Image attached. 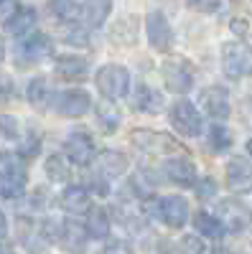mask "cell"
Listing matches in <instances>:
<instances>
[{"mask_svg": "<svg viewBox=\"0 0 252 254\" xmlns=\"http://www.w3.org/2000/svg\"><path fill=\"white\" fill-rule=\"evenodd\" d=\"M94 81H97L99 94L107 102L122 99L125 94L130 92V71L125 66H120V64H107V66H102L97 71Z\"/></svg>", "mask_w": 252, "mask_h": 254, "instance_id": "cell-1", "label": "cell"}, {"mask_svg": "<svg viewBox=\"0 0 252 254\" xmlns=\"http://www.w3.org/2000/svg\"><path fill=\"white\" fill-rule=\"evenodd\" d=\"M130 142L143 153H151V155H173L183 147L166 132L158 130H148V127H138V130L130 132Z\"/></svg>", "mask_w": 252, "mask_h": 254, "instance_id": "cell-2", "label": "cell"}, {"mask_svg": "<svg viewBox=\"0 0 252 254\" xmlns=\"http://www.w3.org/2000/svg\"><path fill=\"white\" fill-rule=\"evenodd\" d=\"M151 214L171 229H181L188 221V203L183 196H161L148 203Z\"/></svg>", "mask_w": 252, "mask_h": 254, "instance_id": "cell-3", "label": "cell"}, {"mask_svg": "<svg viewBox=\"0 0 252 254\" xmlns=\"http://www.w3.org/2000/svg\"><path fill=\"white\" fill-rule=\"evenodd\" d=\"M163 81H166V89L173 92V94H186L188 89L194 87V66L191 61H186L183 56H171L163 61Z\"/></svg>", "mask_w": 252, "mask_h": 254, "instance_id": "cell-4", "label": "cell"}, {"mask_svg": "<svg viewBox=\"0 0 252 254\" xmlns=\"http://www.w3.org/2000/svg\"><path fill=\"white\" fill-rule=\"evenodd\" d=\"M222 69L229 79H245L252 76V49L235 41V44L222 46Z\"/></svg>", "mask_w": 252, "mask_h": 254, "instance_id": "cell-5", "label": "cell"}, {"mask_svg": "<svg viewBox=\"0 0 252 254\" xmlns=\"http://www.w3.org/2000/svg\"><path fill=\"white\" fill-rule=\"evenodd\" d=\"M54 54V46H51V38L44 36V33H28L18 41V46H15V64L20 66H31V64H38V61H44Z\"/></svg>", "mask_w": 252, "mask_h": 254, "instance_id": "cell-6", "label": "cell"}, {"mask_svg": "<svg viewBox=\"0 0 252 254\" xmlns=\"http://www.w3.org/2000/svg\"><path fill=\"white\" fill-rule=\"evenodd\" d=\"M224 231H232V234H242V231L252 224V211L240 201V198H222L217 203V214H214Z\"/></svg>", "mask_w": 252, "mask_h": 254, "instance_id": "cell-7", "label": "cell"}, {"mask_svg": "<svg viewBox=\"0 0 252 254\" xmlns=\"http://www.w3.org/2000/svg\"><path fill=\"white\" fill-rule=\"evenodd\" d=\"M171 125H173V130L186 135V137H199L201 130H204V120H201V112L194 107L188 99H178L173 102V107H171Z\"/></svg>", "mask_w": 252, "mask_h": 254, "instance_id": "cell-8", "label": "cell"}, {"mask_svg": "<svg viewBox=\"0 0 252 254\" xmlns=\"http://www.w3.org/2000/svg\"><path fill=\"white\" fill-rule=\"evenodd\" d=\"M26 186H28V176L18 160H5L0 165V198L15 201L26 196Z\"/></svg>", "mask_w": 252, "mask_h": 254, "instance_id": "cell-9", "label": "cell"}, {"mask_svg": "<svg viewBox=\"0 0 252 254\" xmlns=\"http://www.w3.org/2000/svg\"><path fill=\"white\" fill-rule=\"evenodd\" d=\"M145 36H148L151 49H156L161 54H168L173 49V28L161 10H153L145 15Z\"/></svg>", "mask_w": 252, "mask_h": 254, "instance_id": "cell-10", "label": "cell"}, {"mask_svg": "<svg viewBox=\"0 0 252 254\" xmlns=\"http://www.w3.org/2000/svg\"><path fill=\"white\" fill-rule=\"evenodd\" d=\"M64 155H67L74 165H79V168H87L89 163H94V158H97V145H94L92 135H87L84 130L69 132L67 140H64Z\"/></svg>", "mask_w": 252, "mask_h": 254, "instance_id": "cell-11", "label": "cell"}, {"mask_svg": "<svg viewBox=\"0 0 252 254\" xmlns=\"http://www.w3.org/2000/svg\"><path fill=\"white\" fill-rule=\"evenodd\" d=\"M227 188L237 196L250 193L252 190V160L235 155L227 163Z\"/></svg>", "mask_w": 252, "mask_h": 254, "instance_id": "cell-12", "label": "cell"}, {"mask_svg": "<svg viewBox=\"0 0 252 254\" xmlns=\"http://www.w3.org/2000/svg\"><path fill=\"white\" fill-rule=\"evenodd\" d=\"M54 107L59 115L64 117H84L92 110V97L84 92V89H69V92H61L59 97H54Z\"/></svg>", "mask_w": 252, "mask_h": 254, "instance_id": "cell-13", "label": "cell"}, {"mask_svg": "<svg viewBox=\"0 0 252 254\" xmlns=\"http://www.w3.org/2000/svg\"><path fill=\"white\" fill-rule=\"evenodd\" d=\"M163 176L176 186L191 188V186H196V165L186 155H173L163 163Z\"/></svg>", "mask_w": 252, "mask_h": 254, "instance_id": "cell-14", "label": "cell"}, {"mask_svg": "<svg viewBox=\"0 0 252 254\" xmlns=\"http://www.w3.org/2000/svg\"><path fill=\"white\" fill-rule=\"evenodd\" d=\"M201 110L212 117V120H227L232 112V102H229V92L224 87H209L199 97Z\"/></svg>", "mask_w": 252, "mask_h": 254, "instance_id": "cell-15", "label": "cell"}, {"mask_svg": "<svg viewBox=\"0 0 252 254\" xmlns=\"http://www.w3.org/2000/svg\"><path fill=\"white\" fill-rule=\"evenodd\" d=\"M112 3L115 0H84V3L79 5V26L87 28V31H94L99 26H104V20H107V15L112 13Z\"/></svg>", "mask_w": 252, "mask_h": 254, "instance_id": "cell-16", "label": "cell"}, {"mask_svg": "<svg viewBox=\"0 0 252 254\" xmlns=\"http://www.w3.org/2000/svg\"><path fill=\"white\" fill-rule=\"evenodd\" d=\"M54 66H56V74L61 79H69V81H82V79H87V74H89V61L84 56H74V54L59 56L54 61Z\"/></svg>", "mask_w": 252, "mask_h": 254, "instance_id": "cell-17", "label": "cell"}, {"mask_svg": "<svg viewBox=\"0 0 252 254\" xmlns=\"http://www.w3.org/2000/svg\"><path fill=\"white\" fill-rule=\"evenodd\" d=\"M163 94L158 89H153L151 84H138L135 92H133V107L138 112H145V115H158L163 110Z\"/></svg>", "mask_w": 252, "mask_h": 254, "instance_id": "cell-18", "label": "cell"}, {"mask_svg": "<svg viewBox=\"0 0 252 254\" xmlns=\"http://www.w3.org/2000/svg\"><path fill=\"white\" fill-rule=\"evenodd\" d=\"M94 160H97V176H102L104 181L117 178L128 171V158L120 150H102Z\"/></svg>", "mask_w": 252, "mask_h": 254, "instance_id": "cell-19", "label": "cell"}, {"mask_svg": "<svg viewBox=\"0 0 252 254\" xmlns=\"http://www.w3.org/2000/svg\"><path fill=\"white\" fill-rule=\"evenodd\" d=\"M61 206L69 214H84L92 208V198H89V188L87 186H69L61 193Z\"/></svg>", "mask_w": 252, "mask_h": 254, "instance_id": "cell-20", "label": "cell"}, {"mask_svg": "<svg viewBox=\"0 0 252 254\" xmlns=\"http://www.w3.org/2000/svg\"><path fill=\"white\" fill-rule=\"evenodd\" d=\"M26 99H28L31 107H36V110L44 112L49 104H51V99H54V92H51V87H49V81H46L44 76L31 79L28 87H26Z\"/></svg>", "mask_w": 252, "mask_h": 254, "instance_id": "cell-21", "label": "cell"}, {"mask_svg": "<svg viewBox=\"0 0 252 254\" xmlns=\"http://www.w3.org/2000/svg\"><path fill=\"white\" fill-rule=\"evenodd\" d=\"M194 229L199 231V237L206 239V242H219L224 237L222 221L214 214H209V211H199V214L194 216Z\"/></svg>", "mask_w": 252, "mask_h": 254, "instance_id": "cell-22", "label": "cell"}, {"mask_svg": "<svg viewBox=\"0 0 252 254\" xmlns=\"http://www.w3.org/2000/svg\"><path fill=\"white\" fill-rule=\"evenodd\" d=\"M84 231L92 239H104L110 234V214L104 208L94 206L87 211V221H84Z\"/></svg>", "mask_w": 252, "mask_h": 254, "instance_id": "cell-23", "label": "cell"}, {"mask_svg": "<svg viewBox=\"0 0 252 254\" xmlns=\"http://www.w3.org/2000/svg\"><path fill=\"white\" fill-rule=\"evenodd\" d=\"M110 38H112V44H120V46H133L135 41H138V18L128 15V18L117 20V23L110 28Z\"/></svg>", "mask_w": 252, "mask_h": 254, "instance_id": "cell-24", "label": "cell"}, {"mask_svg": "<svg viewBox=\"0 0 252 254\" xmlns=\"http://www.w3.org/2000/svg\"><path fill=\"white\" fill-rule=\"evenodd\" d=\"M36 18H38V15H36L33 8H20L18 15L10 20L5 28H8V33H13V36H18V38H23V36L33 33V28H36Z\"/></svg>", "mask_w": 252, "mask_h": 254, "instance_id": "cell-25", "label": "cell"}, {"mask_svg": "<svg viewBox=\"0 0 252 254\" xmlns=\"http://www.w3.org/2000/svg\"><path fill=\"white\" fill-rule=\"evenodd\" d=\"M120 110L115 107L112 102H107V99H102L99 104H97V122H99V127H102V132H107V135H112L117 127H120Z\"/></svg>", "mask_w": 252, "mask_h": 254, "instance_id": "cell-26", "label": "cell"}, {"mask_svg": "<svg viewBox=\"0 0 252 254\" xmlns=\"http://www.w3.org/2000/svg\"><path fill=\"white\" fill-rule=\"evenodd\" d=\"M84 239H87V231H84V226L74 224V221H64L59 224V242L69 247V249H79L84 244Z\"/></svg>", "mask_w": 252, "mask_h": 254, "instance_id": "cell-27", "label": "cell"}, {"mask_svg": "<svg viewBox=\"0 0 252 254\" xmlns=\"http://www.w3.org/2000/svg\"><path fill=\"white\" fill-rule=\"evenodd\" d=\"M209 147L214 153H224L232 147V132L227 130L224 125H212L209 127Z\"/></svg>", "mask_w": 252, "mask_h": 254, "instance_id": "cell-28", "label": "cell"}, {"mask_svg": "<svg viewBox=\"0 0 252 254\" xmlns=\"http://www.w3.org/2000/svg\"><path fill=\"white\" fill-rule=\"evenodd\" d=\"M46 176L54 183H67L69 181V165L64 163V155H49L46 158Z\"/></svg>", "mask_w": 252, "mask_h": 254, "instance_id": "cell-29", "label": "cell"}, {"mask_svg": "<svg viewBox=\"0 0 252 254\" xmlns=\"http://www.w3.org/2000/svg\"><path fill=\"white\" fill-rule=\"evenodd\" d=\"M46 3H49V13L59 20H74L79 13L77 0H46Z\"/></svg>", "mask_w": 252, "mask_h": 254, "instance_id": "cell-30", "label": "cell"}, {"mask_svg": "<svg viewBox=\"0 0 252 254\" xmlns=\"http://www.w3.org/2000/svg\"><path fill=\"white\" fill-rule=\"evenodd\" d=\"M0 135L5 140H20V122L13 115H0Z\"/></svg>", "mask_w": 252, "mask_h": 254, "instance_id": "cell-31", "label": "cell"}, {"mask_svg": "<svg viewBox=\"0 0 252 254\" xmlns=\"http://www.w3.org/2000/svg\"><path fill=\"white\" fill-rule=\"evenodd\" d=\"M18 10H20L18 0H0V26H8L18 15Z\"/></svg>", "mask_w": 252, "mask_h": 254, "instance_id": "cell-32", "label": "cell"}, {"mask_svg": "<svg viewBox=\"0 0 252 254\" xmlns=\"http://www.w3.org/2000/svg\"><path fill=\"white\" fill-rule=\"evenodd\" d=\"M99 254H133V244L125 242V239H112L102 247Z\"/></svg>", "mask_w": 252, "mask_h": 254, "instance_id": "cell-33", "label": "cell"}, {"mask_svg": "<svg viewBox=\"0 0 252 254\" xmlns=\"http://www.w3.org/2000/svg\"><path fill=\"white\" fill-rule=\"evenodd\" d=\"M64 38H67V44L82 46V44H87V41H89V31H87V28H82V26L77 23V26H69V33H67Z\"/></svg>", "mask_w": 252, "mask_h": 254, "instance_id": "cell-34", "label": "cell"}, {"mask_svg": "<svg viewBox=\"0 0 252 254\" xmlns=\"http://www.w3.org/2000/svg\"><path fill=\"white\" fill-rule=\"evenodd\" d=\"M196 196L201 201H209L217 196V183L212 178H204V181H196Z\"/></svg>", "mask_w": 252, "mask_h": 254, "instance_id": "cell-35", "label": "cell"}, {"mask_svg": "<svg viewBox=\"0 0 252 254\" xmlns=\"http://www.w3.org/2000/svg\"><path fill=\"white\" fill-rule=\"evenodd\" d=\"M38 147H41V142H38V135L36 132H28V135H23V140H20V155H28V158H33L36 153H38Z\"/></svg>", "mask_w": 252, "mask_h": 254, "instance_id": "cell-36", "label": "cell"}, {"mask_svg": "<svg viewBox=\"0 0 252 254\" xmlns=\"http://www.w3.org/2000/svg\"><path fill=\"white\" fill-rule=\"evenodd\" d=\"M222 0H186V5L191 10H199V13H214L219 8Z\"/></svg>", "mask_w": 252, "mask_h": 254, "instance_id": "cell-37", "label": "cell"}, {"mask_svg": "<svg viewBox=\"0 0 252 254\" xmlns=\"http://www.w3.org/2000/svg\"><path fill=\"white\" fill-rule=\"evenodd\" d=\"M242 117H245V122L252 127V97L245 99V104H242Z\"/></svg>", "mask_w": 252, "mask_h": 254, "instance_id": "cell-38", "label": "cell"}, {"mask_svg": "<svg viewBox=\"0 0 252 254\" xmlns=\"http://www.w3.org/2000/svg\"><path fill=\"white\" fill-rule=\"evenodd\" d=\"M232 31L237 36H245L247 33V23H245V20H232Z\"/></svg>", "mask_w": 252, "mask_h": 254, "instance_id": "cell-39", "label": "cell"}, {"mask_svg": "<svg viewBox=\"0 0 252 254\" xmlns=\"http://www.w3.org/2000/svg\"><path fill=\"white\" fill-rule=\"evenodd\" d=\"M5 234H8V219H5L3 211H0V242L5 239Z\"/></svg>", "mask_w": 252, "mask_h": 254, "instance_id": "cell-40", "label": "cell"}, {"mask_svg": "<svg viewBox=\"0 0 252 254\" xmlns=\"http://www.w3.org/2000/svg\"><path fill=\"white\" fill-rule=\"evenodd\" d=\"M3 59H5V46H3V38H0V64H3Z\"/></svg>", "mask_w": 252, "mask_h": 254, "instance_id": "cell-41", "label": "cell"}, {"mask_svg": "<svg viewBox=\"0 0 252 254\" xmlns=\"http://www.w3.org/2000/svg\"><path fill=\"white\" fill-rule=\"evenodd\" d=\"M247 153H250V158H252V140H247Z\"/></svg>", "mask_w": 252, "mask_h": 254, "instance_id": "cell-42", "label": "cell"}, {"mask_svg": "<svg viewBox=\"0 0 252 254\" xmlns=\"http://www.w3.org/2000/svg\"><path fill=\"white\" fill-rule=\"evenodd\" d=\"M0 254H8V249H5V244L0 242Z\"/></svg>", "mask_w": 252, "mask_h": 254, "instance_id": "cell-43", "label": "cell"}]
</instances>
